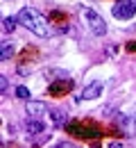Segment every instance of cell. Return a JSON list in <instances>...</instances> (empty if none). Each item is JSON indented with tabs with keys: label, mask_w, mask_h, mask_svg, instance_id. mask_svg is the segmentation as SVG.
Here are the masks:
<instances>
[{
	"label": "cell",
	"mask_w": 136,
	"mask_h": 148,
	"mask_svg": "<svg viewBox=\"0 0 136 148\" xmlns=\"http://www.w3.org/2000/svg\"><path fill=\"white\" fill-rule=\"evenodd\" d=\"M16 23L23 25L25 30H30L37 37H48V21L43 18V14H39L32 7H23L16 14Z\"/></svg>",
	"instance_id": "obj_1"
},
{
	"label": "cell",
	"mask_w": 136,
	"mask_h": 148,
	"mask_svg": "<svg viewBox=\"0 0 136 148\" xmlns=\"http://www.w3.org/2000/svg\"><path fill=\"white\" fill-rule=\"evenodd\" d=\"M82 16H84L86 25L91 27V32H93L95 37H104V34H107V23H104V18L97 14L95 9L86 7V9H82Z\"/></svg>",
	"instance_id": "obj_2"
},
{
	"label": "cell",
	"mask_w": 136,
	"mask_h": 148,
	"mask_svg": "<svg viewBox=\"0 0 136 148\" xmlns=\"http://www.w3.org/2000/svg\"><path fill=\"white\" fill-rule=\"evenodd\" d=\"M111 12H114V16L118 21H129L136 12V5H134V0H118Z\"/></svg>",
	"instance_id": "obj_3"
},
{
	"label": "cell",
	"mask_w": 136,
	"mask_h": 148,
	"mask_svg": "<svg viewBox=\"0 0 136 148\" xmlns=\"http://www.w3.org/2000/svg\"><path fill=\"white\" fill-rule=\"evenodd\" d=\"M102 89H104V84H102L100 80H95V82H91V84L84 87V91H82L79 98H82V100H95V98H100Z\"/></svg>",
	"instance_id": "obj_4"
},
{
	"label": "cell",
	"mask_w": 136,
	"mask_h": 148,
	"mask_svg": "<svg viewBox=\"0 0 136 148\" xmlns=\"http://www.w3.org/2000/svg\"><path fill=\"white\" fill-rule=\"evenodd\" d=\"M27 116H32V119H43L45 114H48V107H45V103H41V100H27Z\"/></svg>",
	"instance_id": "obj_5"
},
{
	"label": "cell",
	"mask_w": 136,
	"mask_h": 148,
	"mask_svg": "<svg viewBox=\"0 0 136 148\" xmlns=\"http://www.w3.org/2000/svg\"><path fill=\"white\" fill-rule=\"evenodd\" d=\"M48 114H50V121H52L55 128H64V125L68 123V112L61 110V107H50Z\"/></svg>",
	"instance_id": "obj_6"
},
{
	"label": "cell",
	"mask_w": 136,
	"mask_h": 148,
	"mask_svg": "<svg viewBox=\"0 0 136 148\" xmlns=\"http://www.w3.org/2000/svg\"><path fill=\"white\" fill-rule=\"evenodd\" d=\"M14 41H9V39H5V41H0V62H5V59H9V57L14 55Z\"/></svg>",
	"instance_id": "obj_7"
},
{
	"label": "cell",
	"mask_w": 136,
	"mask_h": 148,
	"mask_svg": "<svg viewBox=\"0 0 136 148\" xmlns=\"http://www.w3.org/2000/svg\"><path fill=\"white\" fill-rule=\"evenodd\" d=\"M25 128H27V132H30V134H39V132H43V130H45V125L41 123V119H32V116H30V119L25 121Z\"/></svg>",
	"instance_id": "obj_8"
},
{
	"label": "cell",
	"mask_w": 136,
	"mask_h": 148,
	"mask_svg": "<svg viewBox=\"0 0 136 148\" xmlns=\"http://www.w3.org/2000/svg\"><path fill=\"white\" fill-rule=\"evenodd\" d=\"M70 84H73V82H70V77H66L64 82H59V84H52V87H50V93H55V96H61V93H64V89H70Z\"/></svg>",
	"instance_id": "obj_9"
},
{
	"label": "cell",
	"mask_w": 136,
	"mask_h": 148,
	"mask_svg": "<svg viewBox=\"0 0 136 148\" xmlns=\"http://www.w3.org/2000/svg\"><path fill=\"white\" fill-rule=\"evenodd\" d=\"M16 96H18V98H25V100H30V89H27V87H16Z\"/></svg>",
	"instance_id": "obj_10"
},
{
	"label": "cell",
	"mask_w": 136,
	"mask_h": 148,
	"mask_svg": "<svg viewBox=\"0 0 136 148\" xmlns=\"http://www.w3.org/2000/svg\"><path fill=\"white\" fill-rule=\"evenodd\" d=\"M14 25H16V21H14V18L2 21V27H5V32H12V30H14Z\"/></svg>",
	"instance_id": "obj_11"
},
{
	"label": "cell",
	"mask_w": 136,
	"mask_h": 148,
	"mask_svg": "<svg viewBox=\"0 0 136 148\" xmlns=\"http://www.w3.org/2000/svg\"><path fill=\"white\" fill-rule=\"evenodd\" d=\"M7 87H9V80H7L5 75H0V93L7 91Z\"/></svg>",
	"instance_id": "obj_12"
},
{
	"label": "cell",
	"mask_w": 136,
	"mask_h": 148,
	"mask_svg": "<svg viewBox=\"0 0 136 148\" xmlns=\"http://www.w3.org/2000/svg\"><path fill=\"white\" fill-rule=\"evenodd\" d=\"M127 132H129L132 137H136V119H132V121H129V130H127Z\"/></svg>",
	"instance_id": "obj_13"
},
{
	"label": "cell",
	"mask_w": 136,
	"mask_h": 148,
	"mask_svg": "<svg viewBox=\"0 0 136 148\" xmlns=\"http://www.w3.org/2000/svg\"><path fill=\"white\" fill-rule=\"evenodd\" d=\"M127 50H136V41H134V43H129V46H127Z\"/></svg>",
	"instance_id": "obj_14"
},
{
	"label": "cell",
	"mask_w": 136,
	"mask_h": 148,
	"mask_svg": "<svg viewBox=\"0 0 136 148\" xmlns=\"http://www.w3.org/2000/svg\"><path fill=\"white\" fill-rule=\"evenodd\" d=\"M0 23H2V16H0Z\"/></svg>",
	"instance_id": "obj_15"
},
{
	"label": "cell",
	"mask_w": 136,
	"mask_h": 148,
	"mask_svg": "<svg viewBox=\"0 0 136 148\" xmlns=\"http://www.w3.org/2000/svg\"><path fill=\"white\" fill-rule=\"evenodd\" d=\"M134 5H136V0H134Z\"/></svg>",
	"instance_id": "obj_16"
}]
</instances>
